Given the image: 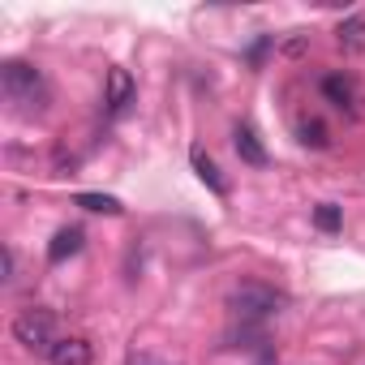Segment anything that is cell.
<instances>
[{
	"label": "cell",
	"mask_w": 365,
	"mask_h": 365,
	"mask_svg": "<svg viewBox=\"0 0 365 365\" xmlns=\"http://www.w3.org/2000/svg\"><path fill=\"white\" fill-rule=\"evenodd\" d=\"M0 86L14 103H22L26 112H43L48 108V86H43V73L26 61H5L0 65Z\"/></svg>",
	"instance_id": "cell-1"
},
{
	"label": "cell",
	"mask_w": 365,
	"mask_h": 365,
	"mask_svg": "<svg viewBox=\"0 0 365 365\" xmlns=\"http://www.w3.org/2000/svg\"><path fill=\"white\" fill-rule=\"evenodd\" d=\"M288 305V297L284 292H275L271 284H241L232 297H228V309L241 318V322H262V318H275L279 309Z\"/></svg>",
	"instance_id": "cell-2"
},
{
	"label": "cell",
	"mask_w": 365,
	"mask_h": 365,
	"mask_svg": "<svg viewBox=\"0 0 365 365\" xmlns=\"http://www.w3.org/2000/svg\"><path fill=\"white\" fill-rule=\"evenodd\" d=\"M14 339L22 348H31V352H52V344H56V314L39 309V305L22 309L14 318Z\"/></svg>",
	"instance_id": "cell-3"
},
{
	"label": "cell",
	"mask_w": 365,
	"mask_h": 365,
	"mask_svg": "<svg viewBox=\"0 0 365 365\" xmlns=\"http://www.w3.org/2000/svg\"><path fill=\"white\" fill-rule=\"evenodd\" d=\"M48 361H52V365H91V361H95V348H91V339H82V335H65V339L52 344Z\"/></svg>",
	"instance_id": "cell-4"
},
{
	"label": "cell",
	"mask_w": 365,
	"mask_h": 365,
	"mask_svg": "<svg viewBox=\"0 0 365 365\" xmlns=\"http://www.w3.org/2000/svg\"><path fill=\"white\" fill-rule=\"evenodd\" d=\"M103 103H108V112L112 116H120L129 103H133V78H129V69H108V95H103Z\"/></svg>",
	"instance_id": "cell-5"
},
{
	"label": "cell",
	"mask_w": 365,
	"mask_h": 365,
	"mask_svg": "<svg viewBox=\"0 0 365 365\" xmlns=\"http://www.w3.org/2000/svg\"><path fill=\"white\" fill-rule=\"evenodd\" d=\"M82 241H86V232H82L78 224L61 228V232L52 237V245H48V262H65V258H73V254L82 250Z\"/></svg>",
	"instance_id": "cell-6"
},
{
	"label": "cell",
	"mask_w": 365,
	"mask_h": 365,
	"mask_svg": "<svg viewBox=\"0 0 365 365\" xmlns=\"http://www.w3.org/2000/svg\"><path fill=\"white\" fill-rule=\"evenodd\" d=\"M232 142H237V155H241L245 163H254V168L267 163V146L258 142V133H254L250 125H237V129H232Z\"/></svg>",
	"instance_id": "cell-7"
},
{
	"label": "cell",
	"mask_w": 365,
	"mask_h": 365,
	"mask_svg": "<svg viewBox=\"0 0 365 365\" xmlns=\"http://www.w3.org/2000/svg\"><path fill=\"white\" fill-rule=\"evenodd\" d=\"M190 159H194V172H198V176L207 180V185H211V190H215V194L224 198V194H228V180L220 176V168H215V159H211V155H207L202 146H194V150H190Z\"/></svg>",
	"instance_id": "cell-8"
},
{
	"label": "cell",
	"mask_w": 365,
	"mask_h": 365,
	"mask_svg": "<svg viewBox=\"0 0 365 365\" xmlns=\"http://www.w3.org/2000/svg\"><path fill=\"white\" fill-rule=\"evenodd\" d=\"M335 39H339V48H344V52H361V48H365V14L344 18V22H339V31H335Z\"/></svg>",
	"instance_id": "cell-9"
},
{
	"label": "cell",
	"mask_w": 365,
	"mask_h": 365,
	"mask_svg": "<svg viewBox=\"0 0 365 365\" xmlns=\"http://www.w3.org/2000/svg\"><path fill=\"white\" fill-rule=\"evenodd\" d=\"M322 95H327L335 108H352V99H356V95H352V82L339 78V73H327V78H322Z\"/></svg>",
	"instance_id": "cell-10"
},
{
	"label": "cell",
	"mask_w": 365,
	"mask_h": 365,
	"mask_svg": "<svg viewBox=\"0 0 365 365\" xmlns=\"http://www.w3.org/2000/svg\"><path fill=\"white\" fill-rule=\"evenodd\" d=\"M73 202H78V207H86V211H95V215H120V211H125L112 194H78Z\"/></svg>",
	"instance_id": "cell-11"
},
{
	"label": "cell",
	"mask_w": 365,
	"mask_h": 365,
	"mask_svg": "<svg viewBox=\"0 0 365 365\" xmlns=\"http://www.w3.org/2000/svg\"><path fill=\"white\" fill-rule=\"evenodd\" d=\"M297 138H301L305 146H314V150H322V146L331 142V133H327L322 120H301V125H297Z\"/></svg>",
	"instance_id": "cell-12"
},
{
	"label": "cell",
	"mask_w": 365,
	"mask_h": 365,
	"mask_svg": "<svg viewBox=\"0 0 365 365\" xmlns=\"http://www.w3.org/2000/svg\"><path fill=\"white\" fill-rule=\"evenodd\" d=\"M314 224H318L322 232H339V224H344V215H339V207H335V202H322V207L314 211Z\"/></svg>",
	"instance_id": "cell-13"
},
{
	"label": "cell",
	"mask_w": 365,
	"mask_h": 365,
	"mask_svg": "<svg viewBox=\"0 0 365 365\" xmlns=\"http://www.w3.org/2000/svg\"><path fill=\"white\" fill-rule=\"evenodd\" d=\"M129 365H163V361H155L150 352H129Z\"/></svg>",
	"instance_id": "cell-14"
},
{
	"label": "cell",
	"mask_w": 365,
	"mask_h": 365,
	"mask_svg": "<svg viewBox=\"0 0 365 365\" xmlns=\"http://www.w3.org/2000/svg\"><path fill=\"white\" fill-rule=\"evenodd\" d=\"M0 279H5V284L14 279V250H9V245H5V275H0Z\"/></svg>",
	"instance_id": "cell-15"
}]
</instances>
